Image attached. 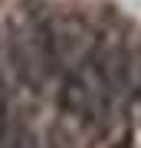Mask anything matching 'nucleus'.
I'll return each mask as SVG.
<instances>
[{
	"label": "nucleus",
	"instance_id": "nucleus-1",
	"mask_svg": "<svg viewBox=\"0 0 141 148\" xmlns=\"http://www.w3.org/2000/svg\"><path fill=\"white\" fill-rule=\"evenodd\" d=\"M105 92H108V73L89 59L85 66L72 69L59 86V106L63 112L76 119H95L105 106Z\"/></svg>",
	"mask_w": 141,
	"mask_h": 148
}]
</instances>
